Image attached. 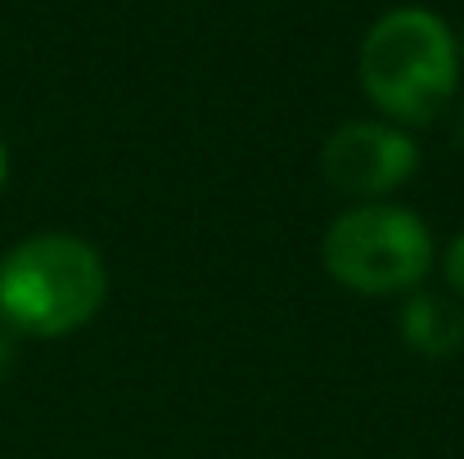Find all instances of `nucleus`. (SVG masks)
Wrapping results in <instances>:
<instances>
[{
  "instance_id": "nucleus-1",
  "label": "nucleus",
  "mask_w": 464,
  "mask_h": 459,
  "mask_svg": "<svg viewBox=\"0 0 464 459\" xmlns=\"http://www.w3.org/2000/svg\"><path fill=\"white\" fill-rule=\"evenodd\" d=\"M361 91L392 127L438 122L460 86L456 32L424 5L388 9L361 41L356 54Z\"/></svg>"
},
{
  "instance_id": "nucleus-4",
  "label": "nucleus",
  "mask_w": 464,
  "mask_h": 459,
  "mask_svg": "<svg viewBox=\"0 0 464 459\" xmlns=\"http://www.w3.org/2000/svg\"><path fill=\"white\" fill-rule=\"evenodd\" d=\"M320 171L347 198L388 203L420 171V145L392 122H343L320 149Z\"/></svg>"
},
{
  "instance_id": "nucleus-7",
  "label": "nucleus",
  "mask_w": 464,
  "mask_h": 459,
  "mask_svg": "<svg viewBox=\"0 0 464 459\" xmlns=\"http://www.w3.org/2000/svg\"><path fill=\"white\" fill-rule=\"evenodd\" d=\"M5 180H9V149H5V140H0V189H5Z\"/></svg>"
},
{
  "instance_id": "nucleus-5",
  "label": "nucleus",
  "mask_w": 464,
  "mask_h": 459,
  "mask_svg": "<svg viewBox=\"0 0 464 459\" xmlns=\"http://www.w3.org/2000/svg\"><path fill=\"white\" fill-rule=\"evenodd\" d=\"M401 338L429 360H451L464 347V311L442 293L415 289L401 306Z\"/></svg>"
},
{
  "instance_id": "nucleus-2",
  "label": "nucleus",
  "mask_w": 464,
  "mask_h": 459,
  "mask_svg": "<svg viewBox=\"0 0 464 459\" xmlns=\"http://www.w3.org/2000/svg\"><path fill=\"white\" fill-rule=\"evenodd\" d=\"M109 298V266L77 234H32L0 257V320L27 338H68Z\"/></svg>"
},
{
  "instance_id": "nucleus-6",
  "label": "nucleus",
  "mask_w": 464,
  "mask_h": 459,
  "mask_svg": "<svg viewBox=\"0 0 464 459\" xmlns=\"http://www.w3.org/2000/svg\"><path fill=\"white\" fill-rule=\"evenodd\" d=\"M442 275H447V289L464 302V230L447 244V253H442Z\"/></svg>"
},
{
  "instance_id": "nucleus-3",
  "label": "nucleus",
  "mask_w": 464,
  "mask_h": 459,
  "mask_svg": "<svg viewBox=\"0 0 464 459\" xmlns=\"http://www.w3.org/2000/svg\"><path fill=\"white\" fill-rule=\"evenodd\" d=\"M320 262L347 293L411 298L433 271V230L401 203H356L324 230Z\"/></svg>"
}]
</instances>
